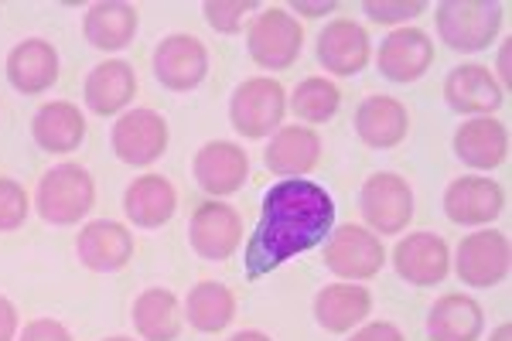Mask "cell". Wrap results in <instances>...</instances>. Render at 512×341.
<instances>
[{"label":"cell","instance_id":"cell-1","mask_svg":"<svg viewBox=\"0 0 512 341\" xmlns=\"http://www.w3.org/2000/svg\"><path fill=\"white\" fill-rule=\"evenodd\" d=\"M335 226V198L308 178H284L263 195L260 226L246 243V277L260 280L280 263L325 243Z\"/></svg>","mask_w":512,"mask_h":341},{"label":"cell","instance_id":"cell-2","mask_svg":"<svg viewBox=\"0 0 512 341\" xmlns=\"http://www.w3.org/2000/svg\"><path fill=\"white\" fill-rule=\"evenodd\" d=\"M38 215L55 226H72L96 205V185L82 164H59L38 181Z\"/></svg>","mask_w":512,"mask_h":341},{"label":"cell","instance_id":"cell-3","mask_svg":"<svg viewBox=\"0 0 512 341\" xmlns=\"http://www.w3.org/2000/svg\"><path fill=\"white\" fill-rule=\"evenodd\" d=\"M437 35L454 52H482L502 28L499 4H478V0H444L437 4Z\"/></svg>","mask_w":512,"mask_h":341},{"label":"cell","instance_id":"cell-4","mask_svg":"<svg viewBox=\"0 0 512 341\" xmlns=\"http://www.w3.org/2000/svg\"><path fill=\"white\" fill-rule=\"evenodd\" d=\"M284 113H287L284 86L267 76L246 79L233 93V103H229V120H233L236 133H243L246 140H260L267 133H274L284 123Z\"/></svg>","mask_w":512,"mask_h":341},{"label":"cell","instance_id":"cell-5","mask_svg":"<svg viewBox=\"0 0 512 341\" xmlns=\"http://www.w3.org/2000/svg\"><path fill=\"white\" fill-rule=\"evenodd\" d=\"M250 55L263 69H291L301 55L304 31L284 7H267L250 28Z\"/></svg>","mask_w":512,"mask_h":341},{"label":"cell","instance_id":"cell-6","mask_svg":"<svg viewBox=\"0 0 512 341\" xmlns=\"http://www.w3.org/2000/svg\"><path fill=\"white\" fill-rule=\"evenodd\" d=\"M359 205L369 226L383 232V236L403 232L410 226V219H414V191H410V185L400 174H373L362 185Z\"/></svg>","mask_w":512,"mask_h":341},{"label":"cell","instance_id":"cell-7","mask_svg":"<svg viewBox=\"0 0 512 341\" xmlns=\"http://www.w3.org/2000/svg\"><path fill=\"white\" fill-rule=\"evenodd\" d=\"M383 260H386V249L379 243V236L362 226H342L328 239L325 263H328V270L345 280L376 277V273L383 270Z\"/></svg>","mask_w":512,"mask_h":341},{"label":"cell","instance_id":"cell-8","mask_svg":"<svg viewBox=\"0 0 512 341\" xmlns=\"http://www.w3.org/2000/svg\"><path fill=\"white\" fill-rule=\"evenodd\" d=\"M509 273V239L495 229L472 232L458 246V277L465 287H495Z\"/></svg>","mask_w":512,"mask_h":341},{"label":"cell","instance_id":"cell-9","mask_svg":"<svg viewBox=\"0 0 512 341\" xmlns=\"http://www.w3.org/2000/svg\"><path fill=\"white\" fill-rule=\"evenodd\" d=\"M168 147V123L154 110H130L113 127V151L123 164H154Z\"/></svg>","mask_w":512,"mask_h":341},{"label":"cell","instance_id":"cell-10","mask_svg":"<svg viewBox=\"0 0 512 341\" xmlns=\"http://www.w3.org/2000/svg\"><path fill=\"white\" fill-rule=\"evenodd\" d=\"M209 72V52L195 35H168L154 52V76L164 89L188 93Z\"/></svg>","mask_w":512,"mask_h":341},{"label":"cell","instance_id":"cell-11","mask_svg":"<svg viewBox=\"0 0 512 341\" xmlns=\"http://www.w3.org/2000/svg\"><path fill=\"white\" fill-rule=\"evenodd\" d=\"M393 266L403 280H410L414 287H434L448 277L451 270V253L448 243L434 232H410L407 239H400L393 249Z\"/></svg>","mask_w":512,"mask_h":341},{"label":"cell","instance_id":"cell-12","mask_svg":"<svg viewBox=\"0 0 512 341\" xmlns=\"http://www.w3.org/2000/svg\"><path fill=\"white\" fill-rule=\"evenodd\" d=\"M188 239L192 249L202 260H229L236 253L239 239H243V222H239L236 209L222 202H205L198 205L192 215V226H188Z\"/></svg>","mask_w":512,"mask_h":341},{"label":"cell","instance_id":"cell-13","mask_svg":"<svg viewBox=\"0 0 512 341\" xmlns=\"http://www.w3.org/2000/svg\"><path fill=\"white\" fill-rule=\"evenodd\" d=\"M506 205V191L492 178H458L444 191V212L458 226H485Z\"/></svg>","mask_w":512,"mask_h":341},{"label":"cell","instance_id":"cell-14","mask_svg":"<svg viewBox=\"0 0 512 341\" xmlns=\"http://www.w3.org/2000/svg\"><path fill=\"white\" fill-rule=\"evenodd\" d=\"M246 174H250V157L229 140H212L195 154V181L209 195H233L243 188Z\"/></svg>","mask_w":512,"mask_h":341},{"label":"cell","instance_id":"cell-15","mask_svg":"<svg viewBox=\"0 0 512 341\" xmlns=\"http://www.w3.org/2000/svg\"><path fill=\"white\" fill-rule=\"evenodd\" d=\"M434 41L420 28H400L379 48V72L393 82H414L431 69Z\"/></svg>","mask_w":512,"mask_h":341},{"label":"cell","instance_id":"cell-16","mask_svg":"<svg viewBox=\"0 0 512 341\" xmlns=\"http://www.w3.org/2000/svg\"><path fill=\"white\" fill-rule=\"evenodd\" d=\"M7 79L18 93H28V96H38L45 89L55 86L59 79V55L48 41L41 38H28L21 45L11 48L7 55Z\"/></svg>","mask_w":512,"mask_h":341},{"label":"cell","instance_id":"cell-17","mask_svg":"<svg viewBox=\"0 0 512 341\" xmlns=\"http://www.w3.org/2000/svg\"><path fill=\"white\" fill-rule=\"evenodd\" d=\"M79 260L89 266V270L110 273V270H123L134 256V236L127 232V226L110 219H96L89 222L86 229L79 232Z\"/></svg>","mask_w":512,"mask_h":341},{"label":"cell","instance_id":"cell-18","mask_svg":"<svg viewBox=\"0 0 512 341\" xmlns=\"http://www.w3.org/2000/svg\"><path fill=\"white\" fill-rule=\"evenodd\" d=\"M318 58L335 76H355L369 62V35L362 24L338 18L318 35Z\"/></svg>","mask_w":512,"mask_h":341},{"label":"cell","instance_id":"cell-19","mask_svg":"<svg viewBox=\"0 0 512 341\" xmlns=\"http://www.w3.org/2000/svg\"><path fill=\"white\" fill-rule=\"evenodd\" d=\"M454 154L478 171H492L506 161L509 154V133L492 116H478V120L461 123L454 133Z\"/></svg>","mask_w":512,"mask_h":341},{"label":"cell","instance_id":"cell-20","mask_svg":"<svg viewBox=\"0 0 512 341\" xmlns=\"http://www.w3.org/2000/svg\"><path fill=\"white\" fill-rule=\"evenodd\" d=\"M448 106L458 113H492L502 106V86L495 82L489 65H458L444 82Z\"/></svg>","mask_w":512,"mask_h":341},{"label":"cell","instance_id":"cell-21","mask_svg":"<svg viewBox=\"0 0 512 341\" xmlns=\"http://www.w3.org/2000/svg\"><path fill=\"white\" fill-rule=\"evenodd\" d=\"M355 130L369 147H396L410 130L407 106L393 96H369L355 113Z\"/></svg>","mask_w":512,"mask_h":341},{"label":"cell","instance_id":"cell-22","mask_svg":"<svg viewBox=\"0 0 512 341\" xmlns=\"http://www.w3.org/2000/svg\"><path fill=\"white\" fill-rule=\"evenodd\" d=\"M123 209H127V219L134 222V226L158 229L171 219V215H175L178 195L164 174H144V178H137L134 185L127 188Z\"/></svg>","mask_w":512,"mask_h":341},{"label":"cell","instance_id":"cell-23","mask_svg":"<svg viewBox=\"0 0 512 341\" xmlns=\"http://www.w3.org/2000/svg\"><path fill=\"white\" fill-rule=\"evenodd\" d=\"M31 137L41 151L48 154H69L76 151L86 137V120H82L79 106L72 103H45L35 113V123H31Z\"/></svg>","mask_w":512,"mask_h":341},{"label":"cell","instance_id":"cell-24","mask_svg":"<svg viewBox=\"0 0 512 341\" xmlns=\"http://www.w3.org/2000/svg\"><path fill=\"white\" fill-rule=\"evenodd\" d=\"M134 93H137L134 69H130V62H120V58L99 62L86 79V106L99 116L120 113L134 99Z\"/></svg>","mask_w":512,"mask_h":341},{"label":"cell","instance_id":"cell-25","mask_svg":"<svg viewBox=\"0 0 512 341\" xmlns=\"http://www.w3.org/2000/svg\"><path fill=\"white\" fill-rule=\"evenodd\" d=\"M369 311H373V297L366 287L355 284H332L315 297V318L332 335L352 331L359 321H366Z\"/></svg>","mask_w":512,"mask_h":341},{"label":"cell","instance_id":"cell-26","mask_svg":"<svg viewBox=\"0 0 512 341\" xmlns=\"http://www.w3.org/2000/svg\"><path fill=\"white\" fill-rule=\"evenodd\" d=\"M482 328V307L465 294H444L431 307V318H427L431 341H478Z\"/></svg>","mask_w":512,"mask_h":341},{"label":"cell","instance_id":"cell-27","mask_svg":"<svg viewBox=\"0 0 512 341\" xmlns=\"http://www.w3.org/2000/svg\"><path fill=\"white\" fill-rule=\"evenodd\" d=\"M321 157V137L311 127H284L267 147V168L274 174H308Z\"/></svg>","mask_w":512,"mask_h":341},{"label":"cell","instance_id":"cell-28","mask_svg":"<svg viewBox=\"0 0 512 341\" xmlns=\"http://www.w3.org/2000/svg\"><path fill=\"white\" fill-rule=\"evenodd\" d=\"M86 38L93 48H103V52H117V48L130 45L137 31V11L130 4H117V0H103V4H93L86 14Z\"/></svg>","mask_w":512,"mask_h":341},{"label":"cell","instance_id":"cell-29","mask_svg":"<svg viewBox=\"0 0 512 341\" xmlns=\"http://www.w3.org/2000/svg\"><path fill=\"white\" fill-rule=\"evenodd\" d=\"M134 324L144 341H175L181 331L178 297L164 287H151L137 297Z\"/></svg>","mask_w":512,"mask_h":341},{"label":"cell","instance_id":"cell-30","mask_svg":"<svg viewBox=\"0 0 512 341\" xmlns=\"http://www.w3.org/2000/svg\"><path fill=\"white\" fill-rule=\"evenodd\" d=\"M233 318H236L233 294L222 284H216V280H205V284H198L188 294V321H192V328L205 331V335H216Z\"/></svg>","mask_w":512,"mask_h":341},{"label":"cell","instance_id":"cell-31","mask_svg":"<svg viewBox=\"0 0 512 341\" xmlns=\"http://www.w3.org/2000/svg\"><path fill=\"white\" fill-rule=\"evenodd\" d=\"M342 106V93H338L335 82L328 79H304L291 96V110L297 113V120L304 123H325L332 120Z\"/></svg>","mask_w":512,"mask_h":341},{"label":"cell","instance_id":"cell-32","mask_svg":"<svg viewBox=\"0 0 512 341\" xmlns=\"http://www.w3.org/2000/svg\"><path fill=\"white\" fill-rule=\"evenodd\" d=\"M28 219V191L18 181L0 178V232L18 229Z\"/></svg>","mask_w":512,"mask_h":341},{"label":"cell","instance_id":"cell-33","mask_svg":"<svg viewBox=\"0 0 512 341\" xmlns=\"http://www.w3.org/2000/svg\"><path fill=\"white\" fill-rule=\"evenodd\" d=\"M256 11L253 0H239V4H226V0H209L205 4V21L212 24L216 31H222V35H233V31L243 28L246 14Z\"/></svg>","mask_w":512,"mask_h":341},{"label":"cell","instance_id":"cell-34","mask_svg":"<svg viewBox=\"0 0 512 341\" xmlns=\"http://www.w3.org/2000/svg\"><path fill=\"white\" fill-rule=\"evenodd\" d=\"M362 11H366L376 24H396V21H407V18L424 14L427 4H420V0H400V4H390V0H366Z\"/></svg>","mask_w":512,"mask_h":341},{"label":"cell","instance_id":"cell-35","mask_svg":"<svg viewBox=\"0 0 512 341\" xmlns=\"http://www.w3.org/2000/svg\"><path fill=\"white\" fill-rule=\"evenodd\" d=\"M21 341H72V335L62 328L59 321L41 318V321H31L28 328L21 331Z\"/></svg>","mask_w":512,"mask_h":341},{"label":"cell","instance_id":"cell-36","mask_svg":"<svg viewBox=\"0 0 512 341\" xmlns=\"http://www.w3.org/2000/svg\"><path fill=\"white\" fill-rule=\"evenodd\" d=\"M349 341H403V335L390 321H373V324H366V328L355 331Z\"/></svg>","mask_w":512,"mask_h":341},{"label":"cell","instance_id":"cell-37","mask_svg":"<svg viewBox=\"0 0 512 341\" xmlns=\"http://www.w3.org/2000/svg\"><path fill=\"white\" fill-rule=\"evenodd\" d=\"M14 331H18V311L7 297H0V341H14Z\"/></svg>","mask_w":512,"mask_h":341},{"label":"cell","instance_id":"cell-38","mask_svg":"<svg viewBox=\"0 0 512 341\" xmlns=\"http://www.w3.org/2000/svg\"><path fill=\"white\" fill-rule=\"evenodd\" d=\"M294 11L304 14V18H321V14H332L335 4H332V0H328V4H301V0H297Z\"/></svg>","mask_w":512,"mask_h":341},{"label":"cell","instance_id":"cell-39","mask_svg":"<svg viewBox=\"0 0 512 341\" xmlns=\"http://www.w3.org/2000/svg\"><path fill=\"white\" fill-rule=\"evenodd\" d=\"M495 72H499V79H495V82H499L502 93H506V89H509V45H502V52H499V69H495Z\"/></svg>","mask_w":512,"mask_h":341},{"label":"cell","instance_id":"cell-40","mask_svg":"<svg viewBox=\"0 0 512 341\" xmlns=\"http://www.w3.org/2000/svg\"><path fill=\"white\" fill-rule=\"evenodd\" d=\"M229 341H270V338L260 335V331H239V335H233Z\"/></svg>","mask_w":512,"mask_h":341},{"label":"cell","instance_id":"cell-41","mask_svg":"<svg viewBox=\"0 0 512 341\" xmlns=\"http://www.w3.org/2000/svg\"><path fill=\"white\" fill-rule=\"evenodd\" d=\"M489 341H512V328H509V324H499Z\"/></svg>","mask_w":512,"mask_h":341},{"label":"cell","instance_id":"cell-42","mask_svg":"<svg viewBox=\"0 0 512 341\" xmlns=\"http://www.w3.org/2000/svg\"><path fill=\"white\" fill-rule=\"evenodd\" d=\"M106 341H130V338H106Z\"/></svg>","mask_w":512,"mask_h":341}]
</instances>
